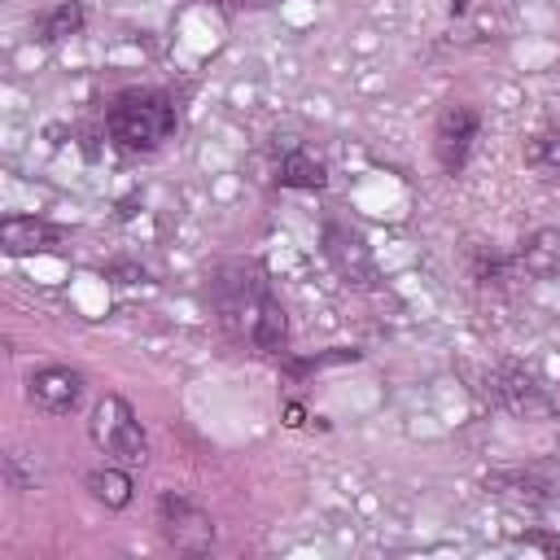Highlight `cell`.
Here are the masks:
<instances>
[{"label":"cell","instance_id":"1","mask_svg":"<svg viewBox=\"0 0 560 560\" xmlns=\"http://www.w3.org/2000/svg\"><path fill=\"white\" fill-rule=\"evenodd\" d=\"M214 302H219L223 324H228L241 341H249V346L262 350V354L284 350V337H289L284 311H280V302L271 298V289L262 284V276H254V271L223 276V280L214 284Z\"/></svg>","mask_w":560,"mask_h":560},{"label":"cell","instance_id":"2","mask_svg":"<svg viewBox=\"0 0 560 560\" xmlns=\"http://www.w3.org/2000/svg\"><path fill=\"white\" fill-rule=\"evenodd\" d=\"M105 127L118 149H131V153L158 149L175 131V105L162 92H122V96H114Z\"/></svg>","mask_w":560,"mask_h":560},{"label":"cell","instance_id":"3","mask_svg":"<svg viewBox=\"0 0 560 560\" xmlns=\"http://www.w3.org/2000/svg\"><path fill=\"white\" fill-rule=\"evenodd\" d=\"M92 442L105 455H114L118 464H144V455H149V438H144L140 420H136V411L118 394H105L96 402V411H92Z\"/></svg>","mask_w":560,"mask_h":560},{"label":"cell","instance_id":"4","mask_svg":"<svg viewBox=\"0 0 560 560\" xmlns=\"http://www.w3.org/2000/svg\"><path fill=\"white\" fill-rule=\"evenodd\" d=\"M158 525H162V538H166L175 551H188V556H201V551H210V542H214L210 516H206L192 499H184V494H175V490H166V494L158 499Z\"/></svg>","mask_w":560,"mask_h":560},{"label":"cell","instance_id":"5","mask_svg":"<svg viewBox=\"0 0 560 560\" xmlns=\"http://www.w3.org/2000/svg\"><path fill=\"white\" fill-rule=\"evenodd\" d=\"M477 109L472 105H446L442 118H438V131H433V149H438V162L446 175L464 171L468 153H472V140H477Z\"/></svg>","mask_w":560,"mask_h":560},{"label":"cell","instance_id":"6","mask_svg":"<svg viewBox=\"0 0 560 560\" xmlns=\"http://www.w3.org/2000/svg\"><path fill=\"white\" fill-rule=\"evenodd\" d=\"M26 398L48 416H66L83 398V376L74 368H39L26 376Z\"/></svg>","mask_w":560,"mask_h":560},{"label":"cell","instance_id":"7","mask_svg":"<svg viewBox=\"0 0 560 560\" xmlns=\"http://www.w3.org/2000/svg\"><path fill=\"white\" fill-rule=\"evenodd\" d=\"M490 394H494L499 407H508V411H516V416H525V420L551 416V402H547L542 385H538L529 372H521V368H499V372L490 376Z\"/></svg>","mask_w":560,"mask_h":560},{"label":"cell","instance_id":"8","mask_svg":"<svg viewBox=\"0 0 560 560\" xmlns=\"http://www.w3.org/2000/svg\"><path fill=\"white\" fill-rule=\"evenodd\" d=\"M324 254H328V262L337 267L341 280H350V284H372L376 280V262H372V254H368L359 232L328 223L324 228Z\"/></svg>","mask_w":560,"mask_h":560},{"label":"cell","instance_id":"9","mask_svg":"<svg viewBox=\"0 0 560 560\" xmlns=\"http://www.w3.org/2000/svg\"><path fill=\"white\" fill-rule=\"evenodd\" d=\"M61 241V228L44 223V219H4L0 223V249L22 258V254H44Z\"/></svg>","mask_w":560,"mask_h":560},{"label":"cell","instance_id":"10","mask_svg":"<svg viewBox=\"0 0 560 560\" xmlns=\"http://www.w3.org/2000/svg\"><path fill=\"white\" fill-rule=\"evenodd\" d=\"M276 179H280L284 188H324V184H328V171H324L319 158H311V153H302V149H289V153L280 158V166H276Z\"/></svg>","mask_w":560,"mask_h":560},{"label":"cell","instance_id":"11","mask_svg":"<svg viewBox=\"0 0 560 560\" xmlns=\"http://www.w3.org/2000/svg\"><path fill=\"white\" fill-rule=\"evenodd\" d=\"M521 262H525V271H534V276H556V271H560V232H556V228L534 232V236L521 245Z\"/></svg>","mask_w":560,"mask_h":560},{"label":"cell","instance_id":"12","mask_svg":"<svg viewBox=\"0 0 560 560\" xmlns=\"http://www.w3.org/2000/svg\"><path fill=\"white\" fill-rule=\"evenodd\" d=\"M88 490L105 508H127L131 503V477L122 468H92L88 472Z\"/></svg>","mask_w":560,"mask_h":560},{"label":"cell","instance_id":"13","mask_svg":"<svg viewBox=\"0 0 560 560\" xmlns=\"http://www.w3.org/2000/svg\"><path fill=\"white\" fill-rule=\"evenodd\" d=\"M83 26V9L74 4V0H66V4H57L44 22H39V31H44V39H66V35H74Z\"/></svg>","mask_w":560,"mask_h":560},{"label":"cell","instance_id":"14","mask_svg":"<svg viewBox=\"0 0 560 560\" xmlns=\"http://www.w3.org/2000/svg\"><path fill=\"white\" fill-rule=\"evenodd\" d=\"M525 162L542 175H560V140L556 136H534L525 144Z\"/></svg>","mask_w":560,"mask_h":560},{"label":"cell","instance_id":"15","mask_svg":"<svg viewBox=\"0 0 560 560\" xmlns=\"http://www.w3.org/2000/svg\"><path fill=\"white\" fill-rule=\"evenodd\" d=\"M521 542L525 547H538L547 556H560V534H521Z\"/></svg>","mask_w":560,"mask_h":560}]
</instances>
